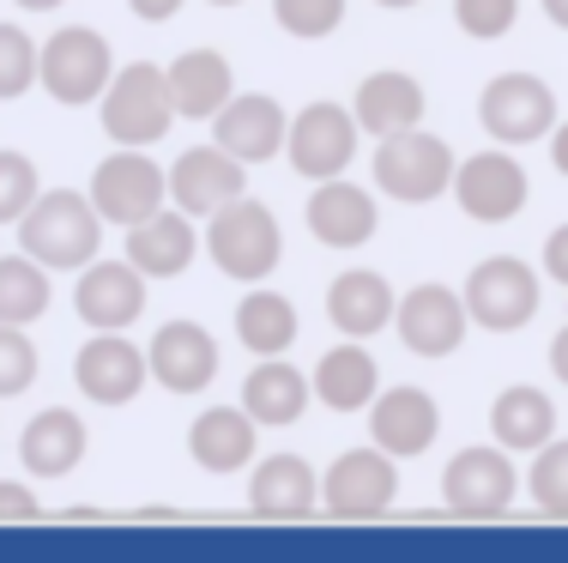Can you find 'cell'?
Segmentation results:
<instances>
[{"mask_svg": "<svg viewBox=\"0 0 568 563\" xmlns=\"http://www.w3.org/2000/svg\"><path fill=\"white\" fill-rule=\"evenodd\" d=\"M91 207L103 224H140L158 207H170V170L145 158V145H115L98 170H91Z\"/></svg>", "mask_w": 568, "mask_h": 563, "instance_id": "cell-7", "label": "cell"}, {"mask_svg": "<svg viewBox=\"0 0 568 563\" xmlns=\"http://www.w3.org/2000/svg\"><path fill=\"white\" fill-rule=\"evenodd\" d=\"M442 431V406L424 394V388H382L369 400V442L387 449L394 461H412L424 454Z\"/></svg>", "mask_w": 568, "mask_h": 563, "instance_id": "cell-19", "label": "cell"}, {"mask_svg": "<svg viewBox=\"0 0 568 563\" xmlns=\"http://www.w3.org/2000/svg\"><path fill=\"white\" fill-rule=\"evenodd\" d=\"M490 431L508 454H538L557 436V406H550L545 388H503L490 406Z\"/></svg>", "mask_w": 568, "mask_h": 563, "instance_id": "cell-30", "label": "cell"}, {"mask_svg": "<svg viewBox=\"0 0 568 563\" xmlns=\"http://www.w3.org/2000/svg\"><path fill=\"white\" fill-rule=\"evenodd\" d=\"M454 145L429 128H405V133H387L375 145V188L399 207H429L436 194L454 188Z\"/></svg>", "mask_w": 568, "mask_h": 563, "instance_id": "cell-3", "label": "cell"}, {"mask_svg": "<svg viewBox=\"0 0 568 563\" xmlns=\"http://www.w3.org/2000/svg\"><path fill=\"white\" fill-rule=\"evenodd\" d=\"M308 231H315V243L327 249H357L375 237V194L369 188H351L345 177H327L308 194Z\"/></svg>", "mask_w": 568, "mask_h": 563, "instance_id": "cell-23", "label": "cell"}, {"mask_svg": "<svg viewBox=\"0 0 568 563\" xmlns=\"http://www.w3.org/2000/svg\"><path fill=\"white\" fill-rule=\"evenodd\" d=\"M284 128L291 122H284L278 98H266V91H236V98L212 115V145H224L242 164H266V158L284 152Z\"/></svg>", "mask_w": 568, "mask_h": 563, "instance_id": "cell-18", "label": "cell"}, {"mask_svg": "<svg viewBox=\"0 0 568 563\" xmlns=\"http://www.w3.org/2000/svg\"><path fill=\"white\" fill-rule=\"evenodd\" d=\"M43 515V497L19 479H0V521H37Z\"/></svg>", "mask_w": 568, "mask_h": 563, "instance_id": "cell-39", "label": "cell"}, {"mask_svg": "<svg viewBox=\"0 0 568 563\" xmlns=\"http://www.w3.org/2000/svg\"><path fill=\"white\" fill-rule=\"evenodd\" d=\"M248 509L266 521H303L321 509V479L303 454H266L248 479Z\"/></svg>", "mask_w": 568, "mask_h": 563, "instance_id": "cell-21", "label": "cell"}, {"mask_svg": "<svg viewBox=\"0 0 568 563\" xmlns=\"http://www.w3.org/2000/svg\"><path fill=\"white\" fill-rule=\"evenodd\" d=\"M459 298H466V315L478 321L484 333H514L538 315V298H545V291H538V273L520 254H490V261L471 267Z\"/></svg>", "mask_w": 568, "mask_h": 563, "instance_id": "cell-8", "label": "cell"}, {"mask_svg": "<svg viewBox=\"0 0 568 563\" xmlns=\"http://www.w3.org/2000/svg\"><path fill=\"white\" fill-rule=\"evenodd\" d=\"M242 188H248V164L230 158L224 145H194L170 164V207H182L187 219H212Z\"/></svg>", "mask_w": 568, "mask_h": 563, "instance_id": "cell-17", "label": "cell"}, {"mask_svg": "<svg viewBox=\"0 0 568 563\" xmlns=\"http://www.w3.org/2000/svg\"><path fill=\"white\" fill-rule=\"evenodd\" d=\"M19 7H24V12H55L61 0H19Z\"/></svg>", "mask_w": 568, "mask_h": 563, "instance_id": "cell-45", "label": "cell"}, {"mask_svg": "<svg viewBox=\"0 0 568 563\" xmlns=\"http://www.w3.org/2000/svg\"><path fill=\"white\" fill-rule=\"evenodd\" d=\"M254 436H261V424L242 406H206L187 424V461L200 473H242L254 461Z\"/></svg>", "mask_w": 568, "mask_h": 563, "instance_id": "cell-24", "label": "cell"}, {"mask_svg": "<svg viewBox=\"0 0 568 563\" xmlns=\"http://www.w3.org/2000/svg\"><path fill=\"white\" fill-rule=\"evenodd\" d=\"M550 375H557V382H568V328L550 340Z\"/></svg>", "mask_w": 568, "mask_h": 563, "instance_id": "cell-42", "label": "cell"}, {"mask_svg": "<svg viewBox=\"0 0 568 563\" xmlns=\"http://www.w3.org/2000/svg\"><path fill=\"white\" fill-rule=\"evenodd\" d=\"M550 158H557V170L568 177V122H557V128H550Z\"/></svg>", "mask_w": 568, "mask_h": 563, "instance_id": "cell-43", "label": "cell"}, {"mask_svg": "<svg viewBox=\"0 0 568 563\" xmlns=\"http://www.w3.org/2000/svg\"><path fill=\"white\" fill-rule=\"evenodd\" d=\"M478 122L496 145H532L557 128V91L538 73H496L478 98Z\"/></svg>", "mask_w": 568, "mask_h": 563, "instance_id": "cell-10", "label": "cell"}, {"mask_svg": "<svg viewBox=\"0 0 568 563\" xmlns=\"http://www.w3.org/2000/svg\"><path fill=\"white\" fill-rule=\"evenodd\" d=\"M73 310L85 328L121 333L145 315V273L133 261H85L73 285Z\"/></svg>", "mask_w": 568, "mask_h": 563, "instance_id": "cell-14", "label": "cell"}, {"mask_svg": "<svg viewBox=\"0 0 568 563\" xmlns=\"http://www.w3.org/2000/svg\"><path fill=\"white\" fill-rule=\"evenodd\" d=\"M308 382H315V400L333 412H369V400L382 394V370H375V358L363 340L327 345V358L315 364Z\"/></svg>", "mask_w": 568, "mask_h": 563, "instance_id": "cell-28", "label": "cell"}, {"mask_svg": "<svg viewBox=\"0 0 568 563\" xmlns=\"http://www.w3.org/2000/svg\"><path fill=\"white\" fill-rule=\"evenodd\" d=\"M43 194V177L24 152H0V224H19L31 200Z\"/></svg>", "mask_w": 568, "mask_h": 563, "instance_id": "cell-36", "label": "cell"}, {"mask_svg": "<svg viewBox=\"0 0 568 563\" xmlns=\"http://www.w3.org/2000/svg\"><path fill=\"white\" fill-rule=\"evenodd\" d=\"M514 19H520V0H454V24L471 37V43H496V37H508Z\"/></svg>", "mask_w": 568, "mask_h": 563, "instance_id": "cell-38", "label": "cell"}, {"mask_svg": "<svg viewBox=\"0 0 568 563\" xmlns=\"http://www.w3.org/2000/svg\"><path fill=\"white\" fill-rule=\"evenodd\" d=\"M448 194L459 200V212H466V219L508 224V219H520L526 200H532V177H526V164L514 158V145H490V152L459 158Z\"/></svg>", "mask_w": 568, "mask_h": 563, "instance_id": "cell-6", "label": "cell"}, {"mask_svg": "<svg viewBox=\"0 0 568 563\" xmlns=\"http://www.w3.org/2000/svg\"><path fill=\"white\" fill-rule=\"evenodd\" d=\"M164 73H170L175 115H187V122H212V115L236 98V73H230V61L219 49H187V56H175Z\"/></svg>", "mask_w": 568, "mask_h": 563, "instance_id": "cell-25", "label": "cell"}, {"mask_svg": "<svg viewBox=\"0 0 568 563\" xmlns=\"http://www.w3.org/2000/svg\"><path fill=\"white\" fill-rule=\"evenodd\" d=\"M103 219L91 207V194L79 188H43L31 200V212L19 219V249L31 261H43L49 273H79L85 261H98Z\"/></svg>", "mask_w": 568, "mask_h": 563, "instance_id": "cell-1", "label": "cell"}, {"mask_svg": "<svg viewBox=\"0 0 568 563\" xmlns=\"http://www.w3.org/2000/svg\"><path fill=\"white\" fill-rule=\"evenodd\" d=\"M273 19L291 37L315 43V37H333L345 24V0H273Z\"/></svg>", "mask_w": 568, "mask_h": 563, "instance_id": "cell-35", "label": "cell"}, {"mask_svg": "<svg viewBox=\"0 0 568 563\" xmlns=\"http://www.w3.org/2000/svg\"><path fill=\"white\" fill-rule=\"evenodd\" d=\"M49 315V267L31 254H7L0 261V321L12 328H31Z\"/></svg>", "mask_w": 568, "mask_h": 563, "instance_id": "cell-32", "label": "cell"}, {"mask_svg": "<svg viewBox=\"0 0 568 563\" xmlns=\"http://www.w3.org/2000/svg\"><path fill=\"white\" fill-rule=\"evenodd\" d=\"M37 86V43L19 24H0V103L24 98Z\"/></svg>", "mask_w": 568, "mask_h": 563, "instance_id": "cell-34", "label": "cell"}, {"mask_svg": "<svg viewBox=\"0 0 568 563\" xmlns=\"http://www.w3.org/2000/svg\"><path fill=\"white\" fill-rule=\"evenodd\" d=\"M394 328L405 340V352L417 358H454L459 340H466L471 315H466V298L448 285H417L405 291V298L394 303Z\"/></svg>", "mask_w": 568, "mask_h": 563, "instance_id": "cell-13", "label": "cell"}, {"mask_svg": "<svg viewBox=\"0 0 568 563\" xmlns=\"http://www.w3.org/2000/svg\"><path fill=\"white\" fill-rule=\"evenodd\" d=\"M315 400V382L303 370H291L284 358H261L242 382V412H248L261 431H278V424H296Z\"/></svg>", "mask_w": 568, "mask_h": 563, "instance_id": "cell-26", "label": "cell"}, {"mask_svg": "<svg viewBox=\"0 0 568 563\" xmlns=\"http://www.w3.org/2000/svg\"><path fill=\"white\" fill-rule=\"evenodd\" d=\"M357 115L339 110V103H308V110L291 115L284 128V158L303 182H327V177H345V164L357 158Z\"/></svg>", "mask_w": 568, "mask_h": 563, "instance_id": "cell-11", "label": "cell"}, {"mask_svg": "<svg viewBox=\"0 0 568 563\" xmlns=\"http://www.w3.org/2000/svg\"><path fill=\"white\" fill-rule=\"evenodd\" d=\"M91 436H85V419H79L73 406H49L37 412L31 424H24L19 436V461L31 479H67L79 461H85Z\"/></svg>", "mask_w": 568, "mask_h": 563, "instance_id": "cell-22", "label": "cell"}, {"mask_svg": "<svg viewBox=\"0 0 568 563\" xmlns=\"http://www.w3.org/2000/svg\"><path fill=\"white\" fill-rule=\"evenodd\" d=\"M212 7H242V0H212Z\"/></svg>", "mask_w": 568, "mask_h": 563, "instance_id": "cell-47", "label": "cell"}, {"mask_svg": "<svg viewBox=\"0 0 568 563\" xmlns=\"http://www.w3.org/2000/svg\"><path fill=\"white\" fill-rule=\"evenodd\" d=\"M526 491L545 515H568V436H550L545 449L532 454V473H526Z\"/></svg>", "mask_w": 568, "mask_h": 563, "instance_id": "cell-33", "label": "cell"}, {"mask_svg": "<svg viewBox=\"0 0 568 563\" xmlns=\"http://www.w3.org/2000/svg\"><path fill=\"white\" fill-rule=\"evenodd\" d=\"M375 7H394V12H405V7H417V0H375Z\"/></svg>", "mask_w": 568, "mask_h": 563, "instance_id": "cell-46", "label": "cell"}, {"mask_svg": "<svg viewBox=\"0 0 568 563\" xmlns=\"http://www.w3.org/2000/svg\"><path fill=\"white\" fill-rule=\"evenodd\" d=\"M206 254L224 279L236 285H266L278 273V254H284V237H278V219L266 200H224L219 212L206 219Z\"/></svg>", "mask_w": 568, "mask_h": 563, "instance_id": "cell-2", "label": "cell"}, {"mask_svg": "<svg viewBox=\"0 0 568 563\" xmlns=\"http://www.w3.org/2000/svg\"><path fill=\"white\" fill-rule=\"evenodd\" d=\"M545 273L557 279V285H568V224H557L545 243Z\"/></svg>", "mask_w": 568, "mask_h": 563, "instance_id": "cell-40", "label": "cell"}, {"mask_svg": "<svg viewBox=\"0 0 568 563\" xmlns=\"http://www.w3.org/2000/svg\"><path fill=\"white\" fill-rule=\"evenodd\" d=\"M200 254V231L182 207H158L152 219L128 224V261L140 267L145 279H175L187 273Z\"/></svg>", "mask_w": 568, "mask_h": 563, "instance_id": "cell-20", "label": "cell"}, {"mask_svg": "<svg viewBox=\"0 0 568 563\" xmlns=\"http://www.w3.org/2000/svg\"><path fill=\"white\" fill-rule=\"evenodd\" d=\"M37 345H31V333L24 328H12V321H0V400H12V394H24V388L37 382Z\"/></svg>", "mask_w": 568, "mask_h": 563, "instance_id": "cell-37", "label": "cell"}, {"mask_svg": "<svg viewBox=\"0 0 568 563\" xmlns=\"http://www.w3.org/2000/svg\"><path fill=\"white\" fill-rule=\"evenodd\" d=\"M399 497V466L387 449H345L339 461L327 466V479H321V509L339 521H375L387 515Z\"/></svg>", "mask_w": 568, "mask_h": 563, "instance_id": "cell-9", "label": "cell"}, {"mask_svg": "<svg viewBox=\"0 0 568 563\" xmlns=\"http://www.w3.org/2000/svg\"><path fill=\"white\" fill-rule=\"evenodd\" d=\"M357 128L369 140H387V133H405V128H424V86L412 73H369L357 86V103H351Z\"/></svg>", "mask_w": 568, "mask_h": 563, "instance_id": "cell-27", "label": "cell"}, {"mask_svg": "<svg viewBox=\"0 0 568 563\" xmlns=\"http://www.w3.org/2000/svg\"><path fill=\"white\" fill-rule=\"evenodd\" d=\"M545 19L557 24V31H568V0H545Z\"/></svg>", "mask_w": 568, "mask_h": 563, "instance_id": "cell-44", "label": "cell"}, {"mask_svg": "<svg viewBox=\"0 0 568 563\" xmlns=\"http://www.w3.org/2000/svg\"><path fill=\"white\" fill-rule=\"evenodd\" d=\"M37 79H43V91L55 103L85 110V103L103 98V86L115 79L110 37L91 31V24H67V31H55L43 49H37Z\"/></svg>", "mask_w": 568, "mask_h": 563, "instance_id": "cell-5", "label": "cell"}, {"mask_svg": "<svg viewBox=\"0 0 568 563\" xmlns=\"http://www.w3.org/2000/svg\"><path fill=\"white\" fill-rule=\"evenodd\" d=\"M236 340L248 345L254 358H284L296 340V303L284 298V291L254 285L248 298L236 303Z\"/></svg>", "mask_w": 568, "mask_h": 563, "instance_id": "cell-31", "label": "cell"}, {"mask_svg": "<svg viewBox=\"0 0 568 563\" xmlns=\"http://www.w3.org/2000/svg\"><path fill=\"white\" fill-rule=\"evenodd\" d=\"M73 382H79V394H85L91 406H128V400L152 382V364H145V352L133 340H121V333H98V340L79 345Z\"/></svg>", "mask_w": 568, "mask_h": 563, "instance_id": "cell-15", "label": "cell"}, {"mask_svg": "<svg viewBox=\"0 0 568 563\" xmlns=\"http://www.w3.org/2000/svg\"><path fill=\"white\" fill-rule=\"evenodd\" d=\"M103 133L115 145H158L175 122V98H170V73L152 61L115 67V79L103 86Z\"/></svg>", "mask_w": 568, "mask_h": 563, "instance_id": "cell-4", "label": "cell"}, {"mask_svg": "<svg viewBox=\"0 0 568 563\" xmlns=\"http://www.w3.org/2000/svg\"><path fill=\"white\" fill-rule=\"evenodd\" d=\"M145 364L152 382L170 394H200V388L219 382V340H212L200 321H164L145 345Z\"/></svg>", "mask_w": 568, "mask_h": 563, "instance_id": "cell-16", "label": "cell"}, {"mask_svg": "<svg viewBox=\"0 0 568 563\" xmlns=\"http://www.w3.org/2000/svg\"><path fill=\"white\" fill-rule=\"evenodd\" d=\"M327 321L345 340H369V333H382L394 321V285L382 273H369V267H351L327 291Z\"/></svg>", "mask_w": 568, "mask_h": 563, "instance_id": "cell-29", "label": "cell"}, {"mask_svg": "<svg viewBox=\"0 0 568 563\" xmlns=\"http://www.w3.org/2000/svg\"><path fill=\"white\" fill-rule=\"evenodd\" d=\"M128 7H133V19L164 24V19H175V12H182V0H128Z\"/></svg>", "mask_w": 568, "mask_h": 563, "instance_id": "cell-41", "label": "cell"}, {"mask_svg": "<svg viewBox=\"0 0 568 563\" xmlns=\"http://www.w3.org/2000/svg\"><path fill=\"white\" fill-rule=\"evenodd\" d=\"M514 491H520V473H514V454L496 442V449H459L442 473V503L454 515L490 521L514 509Z\"/></svg>", "mask_w": 568, "mask_h": 563, "instance_id": "cell-12", "label": "cell"}]
</instances>
